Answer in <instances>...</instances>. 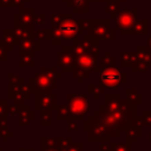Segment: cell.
<instances>
[{"label": "cell", "mask_w": 151, "mask_h": 151, "mask_svg": "<svg viewBox=\"0 0 151 151\" xmlns=\"http://www.w3.org/2000/svg\"><path fill=\"white\" fill-rule=\"evenodd\" d=\"M27 2H29V0H13L14 7H19V8H22Z\"/></svg>", "instance_id": "cell-41"}, {"label": "cell", "mask_w": 151, "mask_h": 151, "mask_svg": "<svg viewBox=\"0 0 151 151\" xmlns=\"http://www.w3.org/2000/svg\"><path fill=\"white\" fill-rule=\"evenodd\" d=\"M66 130L68 132H77L78 131V124L77 120H67L66 122Z\"/></svg>", "instance_id": "cell-35"}, {"label": "cell", "mask_w": 151, "mask_h": 151, "mask_svg": "<svg viewBox=\"0 0 151 151\" xmlns=\"http://www.w3.org/2000/svg\"><path fill=\"white\" fill-rule=\"evenodd\" d=\"M17 47H19V51H29V52H37L41 50L40 41L35 40L34 38L19 40V44Z\"/></svg>", "instance_id": "cell-14"}, {"label": "cell", "mask_w": 151, "mask_h": 151, "mask_svg": "<svg viewBox=\"0 0 151 151\" xmlns=\"http://www.w3.org/2000/svg\"><path fill=\"white\" fill-rule=\"evenodd\" d=\"M68 13H53L51 15V28H59L60 25L63 24V21L66 19Z\"/></svg>", "instance_id": "cell-19"}, {"label": "cell", "mask_w": 151, "mask_h": 151, "mask_svg": "<svg viewBox=\"0 0 151 151\" xmlns=\"http://www.w3.org/2000/svg\"><path fill=\"white\" fill-rule=\"evenodd\" d=\"M33 120H35V111L31 110L27 104H22V106L18 113V125L27 126Z\"/></svg>", "instance_id": "cell-12"}, {"label": "cell", "mask_w": 151, "mask_h": 151, "mask_svg": "<svg viewBox=\"0 0 151 151\" xmlns=\"http://www.w3.org/2000/svg\"><path fill=\"white\" fill-rule=\"evenodd\" d=\"M13 31H14V33H15V35H17V38L19 40L34 38L35 25L34 24H29V25H22V24L13 25Z\"/></svg>", "instance_id": "cell-11"}, {"label": "cell", "mask_w": 151, "mask_h": 151, "mask_svg": "<svg viewBox=\"0 0 151 151\" xmlns=\"http://www.w3.org/2000/svg\"><path fill=\"white\" fill-rule=\"evenodd\" d=\"M114 65V58L110 55V52L105 53V57H103L101 61H100V67L101 68H106V67H113Z\"/></svg>", "instance_id": "cell-28"}, {"label": "cell", "mask_w": 151, "mask_h": 151, "mask_svg": "<svg viewBox=\"0 0 151 151\" xmlns=\"http://www.w3.org/2000/svg\"><path fill=\"white\" fill-rule=\"evenodd\" d=\"M0 137H1V139H2L4 143H7L9 138L14 137V132L11 131L8 127H7V129H1V130H0Z\"/></svg>", "instance_id": "cell-32"}, {"label": "cell", "mask_w": 151, "mask_h": 151, "mask_svg": "<svg viewBox=\"0 0 151 151\" xmlns=\"http://www.w3.org/2000/svg\"><path fill=\"white\" fill-rule=\"evenodd\" d=\"M2 38H4L2 41L6 44L8 51H13L14 47H17L19 44V39L17 38L13 29H4L2 31Z\"/></svg>", "instance_id": "cell-15"}, {"label": "cell", "mask_w": 151, "mask_h": 151, "mask_svg": "<svg viewBox=\"0 0 151 151\" xmlns=\"http://www.w3.org/2000/svg\"><path fill=\"white\" fill-rule=\"evenodd\" d=\"M142 119H143V125L151 126V111H144Z\"/></svg>", "instance_id": "cell-36"}, {"label": "cell", "mask_w": 151, "mask_h": 151, "mask_svg": "<svg viewBox=\"0 0 151 151\" xmlns=\"http://www.w3.org/2000/svg\"><path fill=\"white\" fill-rule=\"evenodd\" d=\"M40 125L41 126H51L52 125V110H40Z\"/></svg>", "instance_id": "cell-20"}, {"label": "cell", "mask_w": 151, "mask_h": 151, "mask_svg": "<svg viewBox=\"0 0 151 151\" xmlns=\"http://www.w3.org/2000/svg\"><path fill=\"white\" fill-rule=\"evenodd\" d=\"M19 55V67H34L35 63H34V52H29V51H19L18 53Z\"/></svg>", "instance_id": "cell-16"}, {"label": "cell", "mask_w": 151, "mask_h": 151, "mask_svg": "<svg viewBox=\"0 0 151 151\" xmlns=\"http://www.w3.org/2000/svg\"><path fill=\"white\" fill-rule=\"evenodd\" d=\"M63 38H64V42L65 41H71L74 40L77 38H79L80 35L84 34V32L81 31V28L78 25V20L73 19V14L68 13L66 19L63 21V24L59 27Z\"/></svg>", "instance_id": "cell-4"}, {"label": "cell", "mask_w": 151, "mask_h": 151, "mask_svg": "<svg viewBox=\"0 0 151 151\" xmlns=\"http://www.w3.org/2000/svg\"><path fill=\"white\" fill-rule=\"evenodd\" d=\"M99 151H111L110 142H101L99 144Z\"/></svg>", "instance_id": "cell-40"}, {"label": "cell", "mask_w": 151, "mask_h": 151, "mask_svg": "<svg viewBox=\"0 0 151 151\" xmlns=\"http://www.w3.org/2000/svg\"><path fill=\"white\" fill-rule=\"evenodd\" d=\"M94 1H105V0H94Z\"/></svg>", "instance_id": "cell-46"}, {"label": "cell", "mask_w": 151, "mask_h": 151, "mask_svg": "<svg viewBox=\"0 0 151 151\" xmlns=\"http://www.w3.org/2000/svg\"><path fill=\"white\" fill-rule=\"evenodd\" d=\"M57 67L61 68V72L71 73L74 66V55L72 53V45H61V50L55 53Z\"/></svg>", "instance_id": "cell-5"}, {"label": "cell", "mask_w": 151, "mask_h": 151, "mask_svg": "<svg viewBox=\"0 0 151 151\" xmlns=\"http://www.w3.org/2000/svg\"><path fill=\"white\" fill-rule=\"evenodd\" d=\"M40 151H55L54 149H40Z\"/></svg>", "instance_id": "cell-43"}, {"label": "cell", "mask_w": 151, "mask_h": 151, "mask_svg": "<svg viewBox=\"0 0 151 151\" xmlns=\"http://www.w3.org/2000/svg\"><path fill=\"white\" fill-rule=\"evenodd\" d=\"M88 93L92 94L96 99H99V97L104 93V86L98 84H90L88 85Z\"/></svg>", "instance_id": "cell-27"}, {"label": "cell", "mask_w": 151, "mask_h": 151, "mask_svg": "<svg viewBox=\"0 0 151 151\" xmlns=\"http://www.w3.org/2000/svg\"><path fill=\"white\" fill-rule=\"evenodd\" d=\"M67 151H84L83 142H72L67 149Z\"/></svg>", "instance_id": "cell-33"}, {"label": "cell", "mask_w": 151, "mask_h": 151, "mask_svg": "<svg viewBox=\"0 0 151 151\" xmlns=\"http://www.w3.org/2000/svg\"><path fill=\"white\" fill-rule=\"evenodd\" d=\"M147 140H149V142H150V143H151V132H150V133H149V138H147Z\"/></svg>", "instance_id": "cell-44"}, {"label": "cell", "mask_w": 151, "mask_h": 151, "mask_svg": "<svg viewBox=\"0 0 151 151\" xmlns=\"http://www.w3.org/2000/svg\"><path fill=\"white\" fill-rule=\"evenodd\" d=\"M97 67V55L93 53H86L78 57H74V66L72 70V77L77 79L79 84H81L86 78H88L90 73L93 71H98Z\"/></svg>", "instance_id": "cell-1"}, {"label": "cell", "mask_w": 151, "mask_h": 151, "mask_svg": "<svg viewBox=\"0 0 151 151\" xmlns=\"http://www.w3.org/2000/svg\"><path fill=\"white\" fill-rule=\"evenodd\" d=\"M24 103H13V104H9L8 107H7V113L11 114V116H15L19 113L21 106H22Z\"/></svg>", "instance_id": "cell-30"}, {"label": "cell", "mask_w": 151, "mask_h": 151, "mask_svg": "<svg viewBox=\"0 0 151 151\" xmlns=\"http://www.w3.org/2000/svg\"><path fill=\"white\" fill-rule=\"evenodd\" d=\"M31 93H40V92H52L57 88V79L50 78L41 72H37L33 78L28 80Z\"/></svg>", "instance_id": "cell-3"}, {"label": "cell", "mask_w": 151, "mask_h": 151, "mask_svg": "<svg viewBox=\"0 0 151 151\" xmlns=\"http://www.w3.org/2000/svg\"><path fill=\"white\" fill-rule=\"evenodd\" d=\"M90 0H67L66 6L72 9V13H88Z\"/></svg>", "instance_id": "cell-13"}, {"label": "cell", "mask_w": 151, "mask_h": 151, "mask_svg": "<svg viewBox=\"0 0 151 151\" xmlns=\"http://www.w3.org/2000/svg\"><path fill=\"white\" fill-rule=\"evenodd\" d=\"M66 1H67V0H63V2H66Z\"/></svg>", "instance_id": "cell-47"}, {"label": "cell", "mask_w": 151, "mask_h": 151, "mask_svg": "<svg viewBox=\"0 0 151 151\" xmlns=\"http://www.w3.org/2000/svg\"><path fill=\"white\" fill-rule=\"evenodd\" d=\"M0 151H4V149H2V147H1V146H0Z\"/></svg>", "instance_id": "cell-45"}, {"label": "cell", "mask_w": 151, "mask_h": 151, "mask_svg": "<svg viewBox=\"0 0 151 151\" xmlns=\"http://www.w3.org/2000/svg\"><path fill=\"white\" fill-rule=\"evenodd\" d=\"M64 44V38L59 28L52 29V38H51V45L52 46H61Z\"/></svg>", "instance_id": "cell-24"}, {"label": "cell", "mask_w": 151, "mask_h": 151, "mask_svg": "<svg viewBox=\"0 0 151 151\" xmlns=\"http://www.w3.org/2000/svg\"><path fill=\"white\" fill-rule=\"evenodd\" d=\"M111 144V151H132L131 144L123 143V142H110Z\"/></svg>", "instance_id": "cell-25"}, {"label": "cell", "mask_w": 151, "mask_h": 151, "mask_svg": "<svg viewBox=\"0 0 151 151\" xmlns=\"http://www.w3.org/2000/svg\"><path fill=\"white\" fill-rule=\"evenodd\" d=\"M57 107V96L52 92H40L34 94V110H55Z\"/></svg>", "instance_id": "cell-7"}, {"label": "cell", "mask_w": 151, "mask_h": 151, "mask_svg": "<svg viewBox=\"0 0 151 151\" xmlns=\"http://www.w3.org/2000/svg\"><path fill=\"white\" fill-rule=\"evenodd\" d=\"M0 7L1 8H12V7H14L13 0H0Z\"/></svg>", "instance_id": "cell-38"}, {"label": "cell", "mask_w": 151, "mask_h": 151, "mask_svg": "<svg viewBox=\"0 0 151 151\" xmlns=\"http://www.w3.org/2000/svg\"><path fill=\"white\" fill-rule=\"evenodd\" d=\"M58 137H41L40 149H55Z\"/></svg>", "instance_id": "cell-21"}, {"label": "cell", "mask_w": 151, "mask_h": 151, "mask_svg": "<svg viewBox=\"0 0 151 151\" xmlns=\"http://www.w3.org/2000/svg\"><path fill=\"white\" fill-rule=\"evenodd\" d=\"M7 54H8V48H7L6 44L2 40H0V61L1 63H5L8 60Z\"/></svg>", "instance_id": "cell-31"}, {"label": "cell", "mask_w": 151, "mask_h": 151, "mask_svg": "<svg viewBox=\"0 0 151 151\" xmlns=\"http://www.w3.org/2000/svg\"><path fill=\"white\" fill-rule=\"evenodd\" d=\"M55 111H57V120H64V122L73 120L72 117H71L70 109H68L67 104H60V105H57Z\"/></svg>", "instance_id": "cell-18"}, {"label": "cell", "mask_w": 151, "mask_h": 151, "mask_svg": "<svg viewBox=\"0 0 151 151\" xmlns=\"http://www.w3.org/2000/svg\"><path fill=\"white\" fill-rule=\"evenodd\" d=\"M18 151H35L34 147H18Z\"/></svg>", "instance_id": "cell-42"}, {"label": "cell", "mask_w": 151, "mask_h": 151, "mask_svg": "<svg viewBox=\"0 0 151 151\" xmlns=\"http://www.w3.org/2000/svg\"><path fill=\"white\" fill-rule=\"evenodd\" d=\"M124 73H120L118 68L106 67L100 71V81L104 87L116 88L124 81Z\"/></svg>", "instance_id": "cell-6"}, {"label": "cell", "mask_w": 151, "mask_h": 151, "mask_svg": "<svg viewBox=\"0 0 151 151\" xmlns=\"http://www.w3.org/2000/svg\"><path fill=\"white\" fill-rule=\"evenodd\" d=\"M8 127V114L0 117V130Z\"/></svg>", "instance_id": "cell-39"}, {"label": "cell", "mask_w": 151, "mask_h": 151, "mask_svg": "<svg viewBox=\"0 0 151 151\" xmlns=\"http://www.w3.org/2000/svg\"><path fill=\"white\" fill-rule=\"evenodd\" d=\"M31 87L28 84L24 83L19 87L9 86L8 85V99L13 100V103H25L29 99Z\"/></svg>", "instance_id": "cell-8"}, {"label": "cell", "mask_w": 151, "mask_h": 151, "mask_svg": "<svg viewBox=\"0 0 151 151\" xmlns=\"http://www.w3.org/2000/svg\"><path fill=\"white\" fill-rule=\"evenodd\" d=\"M7 107H8V100L7 99H0V117L8 114Z\"/></svg>", "instance_id": "cell-34"}, {"label": "cell", "mask_w": 151, "mask_h": 151, "mask_svg": "<svg viewBox=\"0 0 151 151\" xmlns=\"http://www.w3.org/2000/svg\"><path fill=\"white\" fill-rule=\"evenodd\" d=\"M7 76H8V85H9V86L19 87V86H21V85H22V84L25 83L24 78L19 77L18 74H15V73H13V72L8 73Z\"/></svg>", "instance_id": "cell-26"}, {"label": "cell", "mask_w": 151, "mask_h": 151, "mask_svg": "<svg viewBox=\"0 0 151 151\" xmlns=\"http://www.w3.org/2000/svg\"><path fill=\"white\" fill-rule=\"evenodd\" d=\"M34 8H19V11L17 13H14L13 18V25H18V24H22V25H29V24H34Z\"/></svg>", "instance_id": "cell-9"}, {"label": "cell", "mask_w": 151, "mask_h": 151, "mask_svg": "<svg viewBox=\"0 0 151 151\" xmlns=\"http://www.w3.org/2000/svg\"><path fill=\"white\" fill-rule=\"evenodd\" d=\"M45 18H46L45 13H40L38 15H34V25H42L45 22Z\"/></svg>", "instance_id": "cell-37"}, {"label": "cell", "mask_w": 151, "mask_h": 151, "mask_svg": "<svg viewBox=\"0 0 151 151\" xmlns=\"http://www.w3.org/2000/svg\"><path fill=\"white\" fill-rule=\"evenodd\" d=\"M88 35L99 38V39H106V33L109 32L107 25L104 26L103 21L100 20H93L88 19Z\"/></svg>", "instance_id": "cell-10"}, {"label": "cell", "mask_w": 151, "mask_h": 151, "mask_svg": "<svg viewBox=\"0 0 151 151\" xmlns=\"http://www.w3.org/2000/svg\"><path fill=\"white\" fill-rule=\"evenodd\" d=\"M66 103L70 109V113L73 120H84V116L88 112V100L85 94L68 93L66 96Z\"/></svg>", "instance_id": "cell-2"}, {"label": "cell", "mask_w": 151, "mask_h": 151, "mask_svg": "<svg viewBox=\"0 0 151 151\" xmlns=\"http://www.w3.org/2000/svg\"><path fill=\"white\" fill-rule=\"evenodd\" d=\"M51 38H52V28H50V29H37L35 28V32H34V39L35 40H38V41H41V40L51 41Z\"/></svg>", "instance_id": "cell-22"}, {"label": "cell", "mask_w": 151, "mask_h": 151, "mask_svg": "<svg viewBox=\"0 0 151 151\" xmlns=\"http://www.w3.org/2000/svg\"><path fill=\"white\" fill-rule=\"evenodd\" d=\"M73 142V139L71 137H58V140H57V146L55 147H65V149H68L70 144Z\"/></svg>", "instance_id": "cell-29"}, {"label": "cell", "mask_w": 151, "mask_h": 151, "mask_svg": "<svg viewBox=\"0 0 151 151\" xmlns=\"http://www.w3.org/2000/svg\"><path fill=\"white\" fill-rule=\"evenodd\" d=\"M39 72H41V73H44V74H46L47 77L53 78V79H59V78H61V77H63V76H61V74H63V72H61V71H59V70L57 68V66H55V67H50V68L41 67Z\"/></svg>", "instance_id": "cell-23"}, {"label": "cell", "mask_w": 151, "mask_h": 151, "mask_svg": "<svg viewBox=\"0 0 151 151\" xmlns=\"http://www.w3.org/2000/svg\"><path fill=\"white\" fill-rule=\"evenodd\" d=\"M139 137H142V126L130 124V125H129V127L125 130V138H126V143L132 144V143L137 142V139H138Z\"/></svg>", "instance_id": "cell-17"}]
</instances>
